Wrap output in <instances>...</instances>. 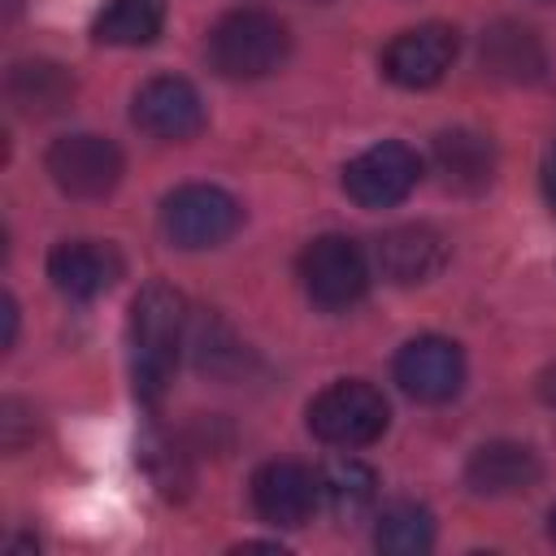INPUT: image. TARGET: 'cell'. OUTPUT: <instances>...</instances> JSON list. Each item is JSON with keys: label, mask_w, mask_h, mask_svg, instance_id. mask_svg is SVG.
I'll list each match as a JSON object with an SVG mask.
<instances>
[{"label": "cell", "mask_w": 556, "mask_h": 556, "mask_svg": "<svg viewBox=\"0 0 556 556\" xmlns=\"http://www.w3.org/2000/svg\"><path fill=\"white\" fill-rule=\"evenodd\" d=\"M182 330H187V300L165 282H148L130 304V378H135V395L148 408H156L169 391Z\"/></svg>", "instance_id": "obj_1"}, {"label": "cell", "mask_w": 556, "mask_h": 556, "mask_svg": "<svg viewBox=\"0 0 556 556\" xmlns=\"http://www.w3.org/2000/svg\"><path fill=\"white\" fill-rule=\"evenodd\" d=\"M291 35L265 9H235L208 30V65L222 78H265L287 61Z\"/></svg>", "instance_id": "obj_2"}, {"label": "cell", "mask_w": 556, "mask_h": 556, "mask_svg": "<svg viewBox=\"0 0 556 556\" xmlns=\"http://www.w3.org/2000/svg\"><path fill=\"white\" fill-rule=\"evenodd\" d=\"M387 421H391L387 395L365 378H339L326 391H317L308 404V430L330 447H365L382 439Z\"/></svg>", "instance_id": "obj_3"}, {"label": "cell", "mask_w": 556, "mask_h": 556, "mask_svg": "<svg viewBox=\"0 0 556 556\" xmlns=\"http://www.w3.org/2000/svg\"><path fill=\"white\" fill-rule=\"evenodd\" d=\"M239 222H243L239 200L213 182H187V187L169 191L161 204V230L169 235V243H178L187 252L226 243L239 230Z\"/></svg>", "instance_id": "obj_4"}, {"label": "cell", "mask_w": 556, "mask_h": 556, "mask_svg": "<svg viewBox=\"0 0 556 556\" xmlns=\"http://www.w3.org/2000/svg\"><path fill=\"white\" fill-rule=\"evenodd\" d=\"M300 282L317 308L343 313L369 291V261L348 235H321L300 252Z\"/></svg>", "instance_id": "obj_5"}, {"label": "cell", "mask_w": 556, "mask_h": 556, "mask_svg": "<svg viewBox=\"0 0 556 556\" xmlns=\"http://www.w3.org/2000/svg\"><path fill=\"white\" fill-rule=\"evenodd\" d=\"M56 191L70 200H104L122 182V152L104 135H61L43 156Z\"/></svg>", "instance_id": "obj_6"}, {"label": "cell", "mask_w": 556, "mask_h": 556, "mask_svg": "<svg viewBox=\"0 0 556 556\" xmlns=\"http://www.w3.org/2000/svg\"><path fill=\"white\" fill-rule=\"evenodd\" d=\"M417 178H421V156L400 139H382L348 161L343 191L361 208H391L417 187Z\"/></svg>", "instance_id": "obj_7"}, {"label": "cell", "mask_w": 556, "mask_h": 556, "mask_svg": "<svg viewBox=\"0 0 556 556\" xmlns=\"http://www.w3.org/2000/svg\"><path fill=\"white\" fill-rule=\"evenodd\" d=\"M400 391L417 404H447L465 387V352L443 334H417L395 352L391 365Z\"/></svg>", "instance_id": "obj_8"}, {"label": "cell", "mask_w": 556, "mask_h": 556, "mask_svg": "<svg viewBox=\"0 0 556 556\" xmlns=\"http://www.w3.org/2000/svg\"><path fill=\"white\" fill-rule=\"evenodd\" d=\"M456 26H443V22H426V26H413V30H400L387 52H382V74L395 83V87H408V91H426L434 87L452 61H456Z\"/></svg>", "instance_id": "obj_9"}, {"label": "cell", "mask_w": 556, "mask_h": 556, "mask_svg": "<svg viewBox=\"0 0 556 556\" xmlns=\"http://www.w3.org/2000/svg\"><path fill=\"white\" fill-rule=\"evenodd\" d=\"M130 117L143 135L165 139V143H182V139L204 130V100L187 78L156 74L135 91Z\"/></svg>", "instance_id": "obj_10"}, {"label": "cell", "mask_w": 556, "mask_h": 556, "mask_svg": "<svg viewBox=\"0 0 556 556\" xmlns=\"http://www.w3.org/2000/svg\"><path fill=\"white\" fill-rule=\"evenodd\" d=\"M317 500H321L317 478L295 460H269L252 473V508L269 526H282V530L304 526L313 517Z\"/></svg>", "instance_id": "obj_11"}, {"label": "cell", "mask_w": 556, "mask_h": 556, "mask_svg": "<svg viewBox=\"0 0 556 556\" xmlns=\"http://www.w3.org/2000/svg\"><path fill=\"white\" fill-rule=\"evenodd\" d=\"M117 274H122V256L96 239H65L48 252V278L70 300L104 295L117 282Z\"/></svg>", "instance_id": "obj_12"}, {"label": "cell", "mask_w": 556, "mask_h": 556, "mask_svg": "<svg viewBox=\"0 0 556 556\" xmlns=\"http://www.w3.org/2000/svg\"><path fill=\"white\" fill-rule=\"evenodd\" d=\"M374 261H378V269H382L387 282L417 287V282H430L443 269L447 239L434 226H395V230H387L378 239Z\"/></svg>", "instance_id": "obj_13"}, {"label": "cell", "mask_w": 556, "mask_h": 556, "mask_svg": "<svg viewBox=\"0 0 556 556\" xmlns=\"http://www.w3.org/2000/svg\"><path fill=\"white\" fill-rule=\"evenodd\" d=\"M539 473H543L539 452L517 439H491L473 447V456L465 460V482L473 495H517L530 491Z\"/></svg>", "instance_id": "obj_14"}, {"label": "cell", "mask_w": 556, "mask_h": 556, "mask_svg": "<svg viewBox=\"0 0 556 556\" xmlns=\"http://www.w3.org/2000/svg\"><path fill=\"white\" fill-rule=\"evenodd\" d=\"M430 161H434L439 178L452 191H482L491 182V174H495V143L482 130L456 126V130L434 135Z\"/></svg>", "instance_id": "obj_15"}, {"label": "cell", "mask_w": 556, "mask_h": 556, "mask_svg": "<svg viewBox=\"0 0 556 556\" xmlns=\"http://www.w3.org/2000/svg\"><path fill=\"white\" fill-rule=\"evenodd\" d=\"M74 96V78L65 65L56 61H17L9 70V100L26 113V117H48L61 113Z\"/></svg>", "instance_id": "obj_16"}, {"label": "cell", "mask_w": 556, "mask_h": 556, "mask_svg": "<svg viewBox=\"0 0 556 556\" xmlns=\"http://www.w3.org/2000/svg\"><path fill=\"white\" fill-rule=\"evenodd\" d=\"M317 486H321V504L339 517V521H356L374 508L378 500V473L356 460V456H334L326 460V469L317 473Z\"/></svg>", "instance_id": "obj_17"}, {"label": "cell", "mask_w": 556, "mask_h": 556, "mask_svg": "<svg viewBox=\"0 0 556 556\" xmlns=\"http://www.w3.org/2000/svg\"><path fill=\"white\" fill-rule=\"evenodd\" d=\"M165 26V0H109L91 35L113 48H143Z\"/></svg>", "instance_id": "obj_18"}, {"label": "cell", "mask_w": 556, "mask_h": 556, "mask_svg": "<svg viewBox=\"0 0 556 556\" xmlns=\"http://www.w3.org/2000/svg\"><path fill=\"white\" fill-rule=\"evenodd\" d=\"M482 65L495 78L530 83L543 70V48H539V39L526 26H508L504 22V26L486 30V39H482Z\"/></svg>", "instance_id": "obj_19"}, {"label": "cell", "mask_w": 556, "mask_h": 556, "mask_svg": "<svg viewBox=\"0 0 556 556\" xmlns=\"http://www.w3.org/2000/svg\"><path fill=\"white\" fill-rule=\"evenodd\" d=\"M374 543L387 556H421V552H430L434 547V517H430V508H421L413 500L387 504L378 513Z\"/></svg>", "instance_id": "obj_20"}, {"label": "cell", "mask_w": 556, "mask_h": 556, "mask_svg": "<svg viewBox=\"0 0 556 556\" xmlns=\"http://www.w3.org/2000/svg\"><path fill=\"white\" fill-rule=\"evenodd\" d=\"M543 195H547V204H552V213H556V143H552L547 156H543Z\"/></svg>", "instance_id": "obj_21"}, {"label": "cell", "mask_w": 556, "mask_h": 556, "mask_svg": "<svg viewBox=\"0 0 556 556\" xmlns=\"http://www.w3.org/2000/svg\"><path fill=\"white\" fill-rule=\"evenodd\" d=\"M539 395L547 400V408H556V361H552V365L539 374Z\"/></svg>", "instance_id": "obj_22"}, {"label": "cell", "mask_w": 556, "mask_h": 556, "mask_svg": "<svg viewBox=\"0 0 556 556\" xmlns=\"http://www.w3.org/2000/svg\"><path fill=\"white\" fill-rule=\"evenodd\" d=\"M13 339H17V304L13 295H4V348H13Z\"/></svg>", "instance_id": "obj_23"}, {"label": "cell", "mask_w": 556, "mask_h": 556, "mask_svg": "<svg viewBox=\"0 0 556 556\" xmlns=\"http://www.w3.org/2000/svg\"><path fill=\"white\" fill-rule=\"evenodd\" d=\"M547 534H552V543H556V504H552V513H547Z\"/></svg>", "instance_id": "obj_24"}]
</instances>
